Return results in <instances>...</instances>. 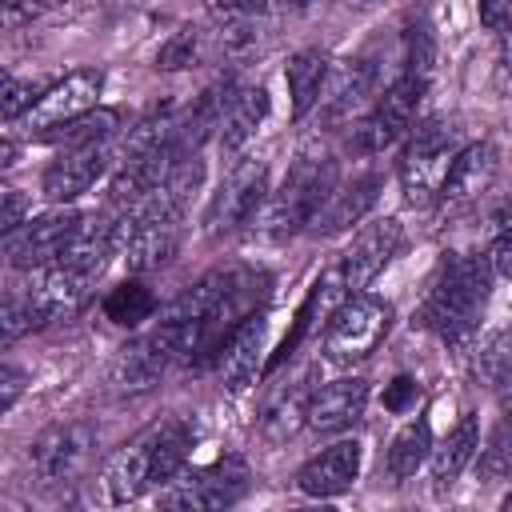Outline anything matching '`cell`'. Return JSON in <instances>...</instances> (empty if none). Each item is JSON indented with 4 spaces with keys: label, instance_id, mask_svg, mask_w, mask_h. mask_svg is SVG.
<instances>
[{
    "label": "cell",
    "instance_id": "3957f363",
    "mask_svg": "<svg viewBox=\"0 0 512 512\" xmlns=\"http://www.w3.org/2000/svg\"><path fill=\"white\" fill-rule=\"evenodd\" d=\"M336 184H340L336 180V160L324 148H304L292 160V168L284 172L280 188L268 192L260 216L252 220L256 236L260 240H292L296 232H308Z\"/></svg>",
    "mask_w": 512,
    "mask_h": 512
},
{
    "label": "cell",
    "instance_id": "5bb4252c",
    "mask_svg": "<svg viewBox=\"0 0 512 512\" xmlns=\"http://www.w3.org/2000/svg\"><path fill=\"white\" fill-rule=\"evenodd\" d=\"M100 88H104V76H100L96 68H76V72H68L64 80L48 84V88L40 92V100L32 104V112L24 116L28 132L48 136V132L64 128V124L80 120L84 112H92V108H96Z\"/></svg>",
    "mask_w": 512,
    "mask_h": 512
},
{
    "label": "cell",
    "instance_id": "52a82bcc",
    "mask_svg": "<svg viewBox=\"0 0 512 512\" xmlns=\"http://www.w3.org/2000/svg\"><path fill=\"white\" fill-rule=\"evenodd\" d=\"M184 356H188V336H184V328H180L176 320L160 316L152 332L128 340V344L116 352V360H112V388H116V392H128V396L152 392V388L160 384V376H164L172 364H184Z\"/></svg>",
    "mask_w": 512,
    "mask_h": 512
},
{
    "label": "cell",
    "instance_id": "8fae6325",
    "mask_svg": "<svg viewBox=\"0 0 512 512\" xmlns=\"http://www.w3.org/2000/svg\"><path fill=\"white\" fill-rule=\"evenodd\" d=\"M80 224H84V212H76L68 204H56L52 212L28 216L16 232H4V256L20 272L48 268V264H56L64 256V248L72 244Z\"/></svg>",
    "mask_w": 512,
    "mask_h": 512
},
{
    "label": "cell",
    "instance_id": "f546056e",
    "mask_svg": "<svg viewBox=\"0 0 512 512\" xmlns=\"http://www.w3.org/2000/svg\"><path fill=\"white\" fill-rule=\"evenodd\" d=\"M476 376L492 392L512 396V332H496L476 348Z\"/></svg>",
    "mask_w": 512,
    "mask_h": 512
},
{
    "label": "cell",
    "instance_id": "2e32d148",
    "mask_svg": "<svg viewBox=\"0 0 512 512\" xmlns=\"http://www.w3.org/2000/svg\"><path fill=\"white\" fill-rule=\"evenodd\" d=\"M360 464H364V448H360V440L344 436V440L320 448L312 460L300 464V472H296V488H300L304 496H312V500H332V496H340V492H348V488L356 484Z\"/></svg>",
    "mask_w": 512,
    "mask_h": 512
},
{
    "label": "cell",
    "instance_id": "e575fe53",
    "mask_svg": "<svg viewBox=\"0 0 512 512\" xmlns=\"http://www.w3.org/2000/svg\"><path fill=\"white\" fill-rule=\"evenodd\" d=\"M416 400H420V388H416L412 376H396V380L384 388V408H388V412H408Z\"/></svg>",
    "mask_w": 512,
    "mask_h": 512
},
{
    "label": "cell",
    "instance_id": "b9f144b4",
    "mask_svg": "<svg viewBox=\"0 0 512 512\" xmlns=\"http://www.w3.org/2000/svg\"><path fill=\"white\" fill-rule=\"evenodd\" d=\"M500 508H508V512H512V488H508V496L500 500Z\"/></svg>",
    "mask_w": 512,
    "mask_h": 512
},
{
    "label": "cell",
    "instance_id": "d6a6232c",
    "mask_svg": "<svg viewBox=\"0 0 512 512\" xmlns=\"http://www.w3.org/2000/svg\"><path fill=\"white\" fill-rule=\"evenodd\" d=\"M40 92H44V88H40L36 80H24V76H12V72H8V80H4V100H0V104H4V120H8V124H12V120H24V116L32 112V104L40 100Z\"/></svg>",
    "mask_w": 512,
    "mask_h": 512
},
{
    "label": "cell",
    "instance_id": "7a4b0ae2",
    "mask_svg": "<svg viewBox=\"0 0 512 512\" xmlns=\"http://www.w3.org/2000/svg\"><path fill=\"white\" fill-rule=\"evenodd\" d=\"M492 260L480 256V252H448L428 284V296H424V308H420V320L428 324V332H436L444 344L452 348H468L476 328H480V316H484V304H488V292H492Z\"/></svg>",
    "mask_w": 512,
    "mask_h": 512
},
{
    "label": "cell",
    "instance_id": "d4e9b609",
    "mask_svg": "<svg viewBox=\"0 0 512 512\" xmlns=\"http://www.w3.org/2000/svg\"><path fill=\"white\" fill-rule=\"evenodd\" d=\"M432 424H428V416H416V420H408L396 436H392V444H388V472H392V480H412L424 464H428V456H432Z\"/></svg>",
    "mask_w": 512,
    "mask_h": 512
},
{
    "label": "cell",
    "instance_id": "ee69618b",
    "mask_svg": "<svg viewBox=\"0 0 512 512\" xmlns=\"http://www.w3.org/2000/svg\"><path fill=\"white\" fill-rule=\"evenodd\" d=\"M280 4H300V0H280Z\"/></svg>",
    "mask_w": 512,
    "mask_h": 512
},
{
    "label": "cell",
    "instance_id": "277c9868",
    "mask_svg": "<svg viewBox=\"0 0 512 512\" xmlns=\"http://www.w3.org/2000/svg\"><path fill=\"white\" fill-rule=\"evenodd\" d=\"M464 148L460 140V120H448V116H428L420 120L408 140H404V152H400V188H404V200L424 208L440 196V184L456 160V152Z\"/></svg>",
    "mask_w": 512,
    "mask_h": 512
},
{
    "label": "cell",
    "instance_id": "cb8c5ba5",
    "mask_svg": "<svg viewBox=\"0 0 512 512\" xmlns=\"http://www.w3.org/2000/svg\"><path fill=\"white\" fill-rule=\"evenodd\" d=\"M328 72H332V56L324 48H300L288 64H284V84H288V112L300 120L308 116L320 96H324V84H328Z\"/></svg>",
    "mask_w": 512,
    "mask_h": 512
},
{
    "label": "cell",
    "instance_id": "9c48e42d",
    "mask_svg": "<svg viewBox=\"0 0 512 512\" xmlns=\"http://www.w3.org/2000/svg\"><path fill=\"white\" fill-rule=\"evenodd\" d=\"M96 452V428L88 420H64V424H52L44 428L32 444H28V468H32V480L40 488H60V484H72L88 460Z\"/></svg>",
    "mask_w": 512,
    "mask_h": 512
},
{
    "label": "cell",
    "instance_id": "8d00e7d4",
    "mask_svg": "<svg viewBox=\"0 0 512 512\" xmlns=\"http://www.w3.org/2000/svg\"><path fill=\"white\" fill-rule=\"evenodd\" d=\"M488 228H492V236L512 232V188H504V192L488 204Z\"/></svg>",
    "mask_w": 512,
    "mask_h": 512
},
{
    "label": "cell",
    "instance_id": "44dd1931",
    "mask_svg": "<svg viewBox=\"0 0 512 512\" xmlns=\"http://www.w3.org/2000/svg\"><path fill=\"white\" fill-rule=\"evenodd\" d=\"M376 196H380V176H376V172H364V176H352V180L336 184L332 196L324 200V208L316 212V220H312L308 232H316V236H336V232L360 224V220L372 212Z\"/></svg>",
    "mask_w": 512,
    "mask_h": 512
},
{
    "label": "cell",
    "instance_id": "8992f818",
    "mask_svg": "<svg viewBox=\"0 0 512 512\" xmlns=\"http://www.w3.org/2000/svg\"><path fill=\"white\" fill-rule=\"evenodd\" d=\"M388 328H392V304L368 292H352L332 308L320 352L328 364H360L380 348Z\"/></svg>",
    "mask_w": 512,
    "mask_h": 512
},
{
    "label": "cell",
    "instance_id": "836d02e7",
    "mask_svg": "<svg viewBox=\"0 0 512 512\" xmlns=\"http://www.w3.org/2000/svg\"><path fill=\"white\" fill-rule=\"evenodd\" d=\"M0 200H4V212H0V228L4 232H16L28 216H32V204L20 196V188H4L0 192Z\"/></svg>",
    "mask_w": 512,
    "mask_h": 512
},
{
    "label": "cell",
    "instance_id": "6da1fadb",
    "mask_svg": "<svg viewBox=\"0 0 512 512\" xmlns=\"http://www.w3.org/2000/svg\"><path fill=\"white\" fill-rule=\"evenodd\" d=\"M192 428L176 416L144 428L140 436H132L128 444H120L104 472H100V488H104V500L108 504H128V500H140L148 488H160L168 484L176 472L188 468L192 460Z\"/></svg>",
    "mask_w": 512,
    "mask_h": 512
},
{
    "label": "cell",
    "instance_id": "484cf974",
    "mask_svg": "<svg viewBox=\"0 0 512 512\" xmlns=\"http://www.w3.org/2000/svg\"><path fill=\"white\" fill-rule=\"evenodd\" d=\"M212 32L208 28H200V24H184V28H176L164 44H160V52H156V68L160 72H184V68H200L204 60H208V52H212Z\"/></svg>",
    "mask_w": 512,
    "mask_h": 512
},
{
    "label": "cell",
    "instance_id": "f1b7e54d",
    "mask_svg": "<svg viewBox=\"0 0 512 512\" xmlns=\"http://www.w3.org/2000/svg\"><path fill=\"white\" fill-rule=\"evenodd\" d=\"M476 472L488 484H512V416H500L476 448Z\"/></svg>",
    "mask_w": 512,
    "mask_h": 512
},
{
    "label": "cell",
    "instance_id": "9a60e30c",
    "mask_svg": "<svg viewBox=\"0 0 512 512\" xmlns=\"http://www.w3.org/2000/svg\"><path fill=\"white\" fill-rule=\"evenodd\" d=\"M376 84H380V68L368 56H352V60H332L324 96H320V120L340 124L360 116L372 100H376Z\"/></svg>",
    "mask_w": 512,
    "mask_h": 512
},
{
    "label": "cell",
    "instance_id": "7c38bea8",
    "mask_svg": "<svg viewBox=\"0 0 512 512\" xmlns=\"http://www.w3.org/2000/svg\"><path fill=\"white\" fill-rule=\"evenodd\" d=\"M400 244H404V228H400L396 216H380V220L364 224L348 240V248L340 252V260H336V276H340L344 292L348 296L352 292H364L388 268V260L400 252Z\"/></svg>",
    "mask_w": 512,
    "mask_h": 512
},
{
    "label": "cell",
    "instance_id": "5b68a950",
    "mask_svg": "<svg viewBox=\"0 0 512 512\" xmlns=\"http://www.w3.org/2000/svg\"><path fill=\"white\" fill-rule=\"evenodd\" d=\"M428 92V76L420 72H400L356 120H352V136L348 144L360 152V156H380L388 152L396 140H404L416 124V108Z\"/></svg>",
    "mask_w": 512,
    "mask_h": 512
},
{
    "label": "cell",
    "instance_id": "60d3db41",
    "mask_svg": "<svg viewBox=\"0 0 512 512\" xmlns=\"http://www.w3.org/2000/svg\"><path fill=\"white\" fill-rule=\"evenodd\" d=\"M496 88L504 92V96H512V52L500 60V68H496Z\"/></svg>",
    "mask_w": 512,
    "mask_h": 512
},
{
    "label": "cell",
    "instance_id": "d6986e66",
    "mask_svg": "<svg viewBox=\"0 0 512 512\" xmlns=\"http://www.w3.org/2000/svg\"><path fill=\"white\" fill-rule=\"evenodd\" d=\"M364 408H368V380H360V376L328 380V384L312 388V396H308V428L348 432L352 424H360Z\"/></svg>",
    "mask_w": 512,
    "mask_h": 512
},
{
    "label": "cell",
    "instance_id": "f6af8a7d",
    "mask_svg": "<svg viewBox=\"0 0 512 512\" xmlns=\"http://www.w3.org/2000/svg\"><path fill=\"white\" fill-rule=\"evenodd\" d=\"M360 4H376V0H360Z\"/></svg>",
    "mask_w": 512,
    "mask_h": 512
},
{
    "label": "cell",
    "instance_id": "ab89813d",
    "mask_svg": "<svg viewBox=\"0 0 512 512\" xmlns=\"http://www.w3.org/2000/svg\"><path fill=\"white\" fill-rule=\"evenodd\" d=\"M40 12V4L36 0H4V24L12 28V24H24V20H32Z\"/></svg>",
    "mask_w": 512,
    "mask_h": 512
},
{
    "label": "cell",
    "instance_id": "74e56055",
    "mask_svg": "<svg viewBox=\"0 0 512 512\" xmlns=\"http://www.w3.org/2000/svg\"><path fill=\"white\" fill-rule=\"evenodd\" d=\"M488 260H492V272H496V276L512 280V232H504V236H492Z\"/></svg>",
    "mask_w": 512,
    "mask_h": 512
},
{
    "label": "cell",
    "instance_id": "e0dca14e",
    "mask_svg": "<svg viewBox=\"0 0 512 512\" xmlns=\"http://www.w3.org/2000/svg\"><path fill=\"white\" fill-rule=\"evenodd\" d=\"M212 36L228 60H252L268 44V16L252 0H224L212 4Z\"/></svg>",
    "mask_w": 512,
    "mask_h": 512
},
{
    "label": "cell",
    "instance_id": "4fadbf2b",
    "mask_svg": "<svg viewBox=\"0 0 512 512\" xmlns=\"http://www.w3.org/2000/svg\"><path fill=\"white\" fill-rule=\"evenodd\" d=\"M120 164V152L112 148V140H96V144H76L64 148L48 168H44V196L52 204H72L76 196H84L88 188H96V180H104L112 168Z\"/></svg>",
    "mask_w": 512,
    "mask_h": 512
},
{
    "label": "cell",
    "instance_id": "83f0119b",
    "mask_svg": "<svg viewBox=\"0 0 512 512\" xmlns=\"http://www.w3.org/2000/svg\"><path fill=\"white\" fill-rule=\"evenodd\" d=\"M156 308H160L156 304V292L148 284H140V280H124V284H116L104 296V316L112 324H120V328H140L144 320L156 316Z\"/></svg>",
    "mask_w": 512,
    "mask_h": 512
},
{
    "label": "cell",
    "instance_id": "d590c367",
    "mask_svg": "<svg viewBox=\"0 0 512 512\" xmlns=\"http://www.w3.org/2000/svg\"><path fill=\"white\" fill-rule=\"evenodd\" d=\"M476 12H480V24L488 32H508L512 28V0H480Z\"/></svg>",
    "mask_w": 512,
    "mask_h": 512
},
{
    "label": "cell",
    "instance_id": "ffe728a7",
    "mask_svg": "<svg viewBox=\"0 0 512 512\" xmlns=\"http://www.w3.org/2000/svg\"><path fill=\"white\" fill-rule=\"evenodd\" d=\"M492 176H496V148L488 140H472V144H464L456 152L436 200L444 208H464V204H472V200H480L488 192Z\"/></svg>",
    "mask_w": 512,
    "mask_h": 512
},
{
    "label": "cell",
    "instance_id": "30bf717a",
    "mask_svg": "<svg viewBox=\"0 0 512 512\" xmlns=\"http://www.w3.org/2000/svg\"><path fill=\"white\" fill-rule=\"evenodd\" d=\"M264 200H268V160L264 156L236 160L232 172L224 176V184L216 188L208 212H204L208 236H228V232L252 224L260 216Z\"/></svg>",
    "mask_w": 512,
    "mask_h": 512
},
{
    "label": "cell",
    "instance_id": "ac0fdd59",
    "mask_svg": "<svg viewBox=\"0 0 512 512\" xmlns=\"http://www.w3.org/2000/svg\"><path fill=\"white\" fill-rule=\"evenodd\" d=\"M264 348H268V316H264V308H260V312H252V316L228 336V344H224V352H220V360H216L220 380H224L228 392H244V388L256 384L260 364H264Z\"/></svg>",
    "mask_w": 512,
    "mask_h": 512
},
{
    "label": "cell",
    "instance_id": "7bdbcfd3",
    "mask_svg": "<svg viewBox=\"0 0 512 512\" xmlns=\"http://www.w3.org/2000/svg\"><path fill=\"white\" fill-rule=\"evenodd\" d=\"M36 4H40V8H44V4H52V0H36Z\"/></svg>",
    "mask_w": 512,
    "mask_h": 512
},
{
    "label": "cell",
    "instance_id": "ba28073f",
    "mask_svg": "<svg viewBox=\"0 0 512 512\" xmlns=\"http://www.w3.org/2000/svg\"><path fill=\"white\" fill-rule=\"evenodd\" d=\"M248 492V464L240 456H216L208 464H192L184 472H176L164 488H160V504L164 508H228L236 500H244Z\"/></svg>",
    "mask_w": 512,
    "mask_h": 512
},
{
    "label": "cell",
    "instance_id": "603a6c76",
    "mask_svg": "<svg viewBox=\"0 0 512 512\" xmlns=\"http://www.w3.org/2000/svg\"><path fill=\"white\" fill-rule=\"evenodd\" d=\"M476 448H480V420L468 412L456 420V428H448V436L440 444H432V456H428V472H432V488L444 492L460 480V472L476 460Z\"/></svg>",
    "mask_w": 512,
    "mask_h": 512
},
{
    "label": "cell",
    "instance_id": "f35d334b",
    "mask_svg": "<svg viewBox=\"0 0 512 512\" xmlns=\"http://www.w3.org/2000/svg\"><path fill=\"white\" fill-rule=\"evenodd\" d=\"M20 388H24V372L12 368V364H4V372H0V392H4V396H0V408H4V412H12Z\"/></svg>",
    "mask_w": 512,
    "mask_h": 512
},
{
    "label": "cell",
    "instance_id": "7402d4cb",
    "mask_svg": "<svg viewBox=\"0 0 512 512\" xmlns=\"http://www.w3.org/2000/svg\"><path fill=\"white\" fill-rule=\"evenodd\" d=\"M268 116V88L264 84H232L224 112H220V128L216 140L224 152H240L264 124Z\"/></svg>",
    "mask_w": 512,
    "mask_h": 512
},
{
    "label": "cell",
    "instance_id": "4316f807",
    "mask_svg": "<svg viewBox=\"0 0 512 512\" xmlns=\"http://www.w3.org/2000/svg\"><path fill=\"white\" fill-rule=\"evenodd\" d=\"M308 388L292 384V388H280L268 396L264 404V416H260V428L268 440H288L300 424H308Z\"/></svg>",
    "mask_w": 512,
    "mask_h": 512
},
{
    "label": "cell",
    "instance_id": "1f68e13d",
    "mask_svg": "<svg viewBox=\"0 0 512 512\" xmlns=\"http://www.w3.org/2000/svg\"><path fill=\"white\" fill-rule=\"evenodd\" d=\"M36 328H44L36 304L28 300L24 288H12V292L4 296V312H0V336H4V344L20 340V336H28V332H36Z\"/></svg>",
    "mask_w": 512,
    "mask_h": 512
},
{
    "label": "cell",
    "instance_id": "4dcf8cb0",
    "mask_svg": "<svg viewBox=\"0 0 512 512\" xmlns=\"http://www.w3.org/2000/svg\"><path fill=\"white\" fill-rule=\"evenodd\" d=\"M116 124H120V112H112V108H92V112H84L80 120H72V124H64V128H56V132H48V140H60L64 148L96 144V140H112Z\"/></svg>",
    "mask_w": 512,
    "mask_h": 512
}]
</instances>
